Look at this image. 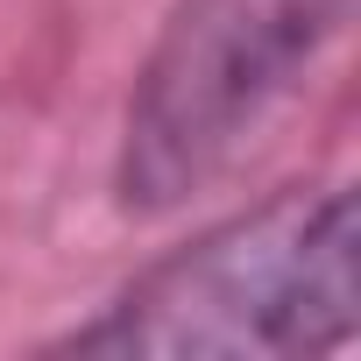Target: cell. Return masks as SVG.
<instances>
[{"mask_svg": "<svg viewBox=\"0 0 361 361\" xmlns=\"http://www.w3.org/2000/svg\"><path fill=\"white\" fill-rule=\"evenodd\" d=\"M361 326V220L347 185H290L142 269L71 354L121 361H290Z\"/></svg>", "mask_w": 361, "mask_h": 361, "instance_id": "cell-1", "label": "cell"}, {"mask_svg": "<svg viewBox=\"0 0 361 361\" xmlns=\"http://www.w3.org/2000/svg\"><path fill=\"white\" fill-rule=\"evenodd\" d=\"M347 8L354 0H185L128 92L114 163L121 206L170 213L206 192L340 36Z\"/></svg>", "mask_w": 361, "mask_h": 361, "instance_id": "cell-2", "label": "cell"}]
</instances>
